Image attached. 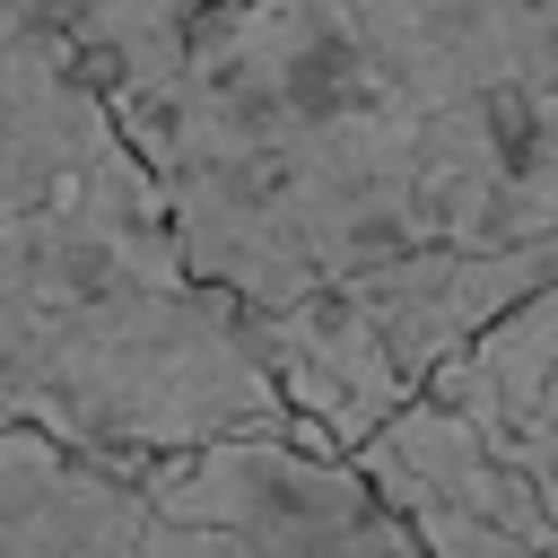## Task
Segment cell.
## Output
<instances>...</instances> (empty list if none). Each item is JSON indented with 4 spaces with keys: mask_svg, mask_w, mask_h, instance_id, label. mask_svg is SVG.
Instances as JSON below:
<instances>
[{
    "mask_svg": "<svg viewBox=\"0 0 558 558\" xmlns=\"http://www.w3.org/2000/svg\"><path fill=\"white\" fill-rule=\"evenodd\" d=\"M148 488L44 427L0 436V558H140Z\"/></svg>",
    "mask_w": 558,
    "mask_h": 558,
    "instance_id": "5",
    "label": "cell"
},
{
    "mask_svg": "<svg viewBox=\"0 0 558 558\" xmlns=\"http://www.w3.org/2000/svg\"><path fill=\"white\" fill-rule=\"evenodd\" d=\"M52 26L70 35L78 70L96 78V96L122 113L140 96H157L227 17H244L253 0H44Z\"/></svg>",
    "mask_w": 558,
    "mask_h": 558,
    "instance_id": "6",
    "label": "cell"
},
{
    "mask_svg": "<svg viewBox=\"0 0 558 558\" xmlns=\"http://www.w3.org/2000/svg\"><path fill=\"white\" fill-rule=\"evenodd\" d=\"M445 418H462L523 488L558 514V288L506 314L471 357H453L427 392Z\"/></svg>",
    "mask_w": 558,
    "mask_h": 558,
    "instance_id": "4",
    "label": "cell"
},
{
    "mask_svg": "<svg viewBox=\"0 0 558 558\" xmlns=\"http://www.w3.org/2000/svg\"><path fill=\"white\" fill-rule=\"evenodd\" d=\"M131 480L148 488V506L227 523L244 541V558H418V541L357 480V462L305 453L288 436L201 445V453L131 471Z\"/></svg>",
    "mask_w": 558,
    "mask_h": 558,
    "instance_id": "2",
    "label": "cell"
},
{
    "mask_svg": "<svg viewBox=\"0 0 558 558\" xmlns=\"http://www.w3.org/2000/svg\"><path fill=\"white\" fill-rule=\"evenodd\" d=\"M113 122L235 314L410 262L558 270V0H253Z\"/></svg>",
    "mask_w": 558,
    "mask_h": 558,
    "instance_id": "1",
    "label": "cell"
},
{
    "mask_svg": "<svg viewBox=\"0 0 558 558\" xmlns=\"http://www.w3.org/2000/svg\"><path fill=\"white\" fill-rule=\"evenodd\" d=\"M0 436H9V418H0Z\"/></svg>",
    "mask_w": 558,
    "mask_h": 558,
    "instance_id": "7",
    "label": "cell"
},
{
    "mask_svg": "<svg viewBox=\"0 0 558 558\" xmlns=\"http://www.w3.org/2000/svg\"><path fill=\"white\" fill-rule=\"evenodd\" d=\"M357 480L392 506L418 558H558V514L436 401L401 410L357 453Z\"/></svg>",
    "mask_w": 558,
    "mask_h": 558,
    "instance_id": "3",
    "label": "cell"
}]
</instances>
